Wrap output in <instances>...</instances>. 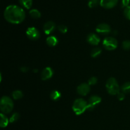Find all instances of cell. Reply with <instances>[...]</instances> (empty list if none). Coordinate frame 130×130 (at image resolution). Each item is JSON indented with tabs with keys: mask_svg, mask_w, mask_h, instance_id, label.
<instances>
[{
	"mask_svg": "<svg viewBox=\"0 0 130 130\" xmlns=\"http://www.w3.org/2000/svg\"><path fill=\"white\" fill-rule=\"evenodd\" d=\"M4 17L6 21L11 24H19L22 22L25 18L24 10L17 5H9L4 11Z\"/></svg>",
	"mask_w": 130,
	"mask_h": 130,
	"instance_id": "1",
	"label": "cell"
},
{
	"mask_svg": "<svg viewBox=\"0 0 130 130\" xmlns=\"http://www.w3.org/2000/svg\"><path fill=\"white\" fill-rule=\"evenodd\" d=\"M72 110L76 115H81L88 110V102L83 99H76L72 105Z\"/></svg>",
	"mask_w": 130,
	"mask_h": 130,
	"instance_id": "2",
	"label": "cell"
},
{
	"mask_svg": "<svg viewBox=\"0 0 130 130\" xmlns=\"http://www.w3.org/2000/svg\"><path fill=\"white\" fill-rule=\"evenodd\" d=\"M13 109V102L12 100L8 96L1 97L0 101V109L3 114H9Z\"/></svg>",
	"mask_w": 130,
	"mask_h": 130,
	"instance_id": "3",
	"label": "cell"
},
{
	"mask_svg": "<svg viewBox=\"0 0 130 130\" xmlns=\"http://www.w3.org/2000/svg\"><path fill=\"white\" fill-rule=\"evenodd\" d=\"M106 89L110 95H118L120 92V88L116 79L114 77H110L106 83Z\"/></svg>",
	"mask_w": 130,
	"mask_h": 130,
	"instance_id": "4",
	"label": "cell"
},
{
	"mask_svg": "<svg viewBox=\"0 0 130 130\" xmlns=\"http://www.w3.org/2000/svg\"><path fill=\"white\" fill-rule=\"evenodd\" d=\"M103 46L107 50H114L118 47V41L113 37H107L103 41Z\"/></svg>",
	"mask_w": 130,
	"mask_h": 130,
	"instance_id": "5",
	"label": "cell"
},
{
	"mask_svg": "<svg viewBox=\"0 0 130 130\" xmlns=\"http://www.w3.org/2000/svg\"><path fill=\"white\" fill-rule=\"evenodd\" d=\"M26 35L29 39L32 41L37 40L40 37V33L36 28L34 27H29L26 30Z\"/></svg>",
	"mask_w": 130,
	"mask_h": 130,
	"instance_id": "6",
	"label": "cell"
},
{
	"mask_svg": "<svg viewBox=\"0 0 130 130\" xmlns=\"http://www.w3.org/2000/svg\"><path fill=\"white\" fill-rule=\"evenodd\" d=\"M102 101V99L99 96L96 95H93L89 99L88 102V110L91 111L94 109V108L99 105Z\"/></svg>",
	"mask_w": 130,
	"mask_h": 130,
	"instance_id": "7",
	"label": "cell"
},
{
	"mask_svg": "<svg viewBox=\"0 0 130 130\" xmlns=\"http://www.w3.org/2000/svg\"><path fill=\"white\" fill-rule=\"evenodd\" d=\"M96 30L98 33L103 34V35L109 34L111 32L110 27L108 24H105V23L99 24L97 25V27H96Z\"/></svg>",
	"mask_w": 130,
	"mask_h": 130,
	"instance_id": "8",
	"label": "cell"
},
{
	"mask_svg": "<svg viewBox=\"0 0 130 130\" xmlns=\"http://www.w3.org/2000/svg\"><path fill=\"white\" fill-rule=\"evenodd\" d=\"M90 86L88 83H82L77 88V92L79 95L86 96L90 93Z\"/></svg>",
	"mask_w": 130,
	"mask_h": 130,
	"instance_id": "9",
	"label": "cell"
},
{
	"mask_svg": "<svg viewBox=\"0 0 130 130\" xmlns=\"http://www.w3.org/2000/svg\"><path fill=\"white\" fill-rule=\"evenodd\" d=\"M53 71L52 70V69L51 67H47L46 68H44L41 72V78L43 81H46V80H48L49 79H50L53 76Z\"/></svg>",
	"mask_w": 130,
	"mask_h": 130,
	"instance_id": "10",
	"label": "cell"
},
{
	"mask_svg": "<svg viewBox=\"0 0 130 130\" xmlns=\"http://www.w3.org/2000/svg\"><path fill=\"white\" fill-rule=\"evenodd\" d=\"M56 25L52 21H48L44 24V26H43V30H44V32L47 35L52 34L54 30L55 29Z\"/></svg>",
	"mask_w": 130,
	"mask_h": 130,
	"instance_id": "11",
	"label": "cell"
},
{
	"mask_svg": "<svg viewBox=\"0 0 130 130\" xmlns=\"http://www.w3.org/2000/svg\"><path fill=\"white\" fill-rule=\"evenodd\" d=\"M87 41L92 45H98L100 42V38L96 34L91 33L87 36Z\"/></svg>",
	"mask_w": 130,
	"mask_h": 130,
	"instance_id": "12",
	"label": "cell"
},
{
	"mask_svg": "<svg viewBox=\"0 0 130 130\" xmlns=\"http://www.w3.org/2000/svg\"><path fill=\"white\" fill-rule=\"evenodd\" d=\"M118 0H101L100 5L104 8L110 9L116 6L118 4Z\"/></svg>",
	"mask_w": 130,
	"mask_h": 130,
	"instance_id": "13",
	"label": "cell"
},
{
	"mask_svg": "<svg viewBox=\"0 0 130 130\" xmlns=\"http://www.w3.org/2000/svg\"><path fill=\"white\" fill-rule=\"evenodd\" d=\"M58 43V40L56 37L53 36H51L47 38L46 39V43L49 46L53 47L55 46Z\"/></svg>",
	"mask_w": 130,
	"mask_h": 130,
	"instance_id": "14",
	"label": "cell"
},
{
	"mask_svg": "<svg viewBox=\"0 0 130 130\" xmlns=\"http://www.w3.org/2000/svg\"><path fill=\"white\" fill-rule=\"evenodd\" d=\"M0 116H1V121H0V126H1V128H5L8 126L9 123V120L7 118V117L4 114L1 113L0 114Z\"/></svg>",
	"mask_w": 130,
	"mask_h": 130,
	"instance_id": "15",
	"label": "cell"
},
{
	"mask_svg": "<svg viewBox=\"0 0 130 130\" xmlns=\"http://www.w3.org/2000/svg\"><path fill=\"white\" fill-rule=\"evenodd\" d=\"M19 3L24 8L29 9L32 5V0H19Z\"/></svg>",
	"mask_w": 130,
	"mask_h": 130,
	"instance_id": "16",
	"label": "cell"
},
{
	"mask_svg": "<svg viewBox=\"0 0 130 130\" xmlns=\"http://www.w3.org/2000/svg\"><path fill=\"white\" fill-rule=\"evenodd\" d=\"M29 14L33 19H38L41 17V13L37 9H32L29 11Z\"/></svg>",
	"mask_w": 130,
	"mask_h": 130,
	"instance_id": "17",
	"label": "cell"
},
{
	"mask_svg": "<svg viewBox=\"0 0 130 130\" xmlns=\"http://www.w3.org/2000/svg\"><path fill=\"white\" fill-rule=\"evenodd\" d=\"M23 93L20 90H15L12 93V97L14 100H19L23 97Z\"/></svg>",
	"mask_w": 130,
	"mask_h": 130,
	"instance_id": "18",
	"label": "cell"
},
{
	"mask_svg": "<svg viewBox=\"0 0 130 130\" xmlns=\"http://www.w3.org/2000/svg\"><path fill=\"white\" fill-rule=\"evenodd\" d=\"M121 90L124 93H130V81L124 83L121 86Z\"/></svg>",
	"mask_w": 130,
	"mask_h": 130,
	"instance_id": "19",
	"label": "cell"
},
{
	"mask_svg": "<svg viewBox=\"0 0 130 130\" xmlns=\"http://www.w3.org/2000/svg\"><path fill=\"white\" fill-rule=\"evenodd\" d=\"M61 97V93L57 90H54L50 93V98L53 100H57Z\"/></svg>",
	"mask_w": 130,
	"mask_h": 130,
	"instance_id": "20",
	"label": "cell"
},
{
	"mask_svg": "<svg viewBox=\"0 0 130 130\" xmlns=\"http://www.w3.org/2000/svg\"><path fill=\"white\" fill-rule=\"evenodd\" d=\"M102 53V50L100 48H95L92 50L91 52V56L93 58H96V57H99Z\"/></svg>",
	"mask_w": 130,
	"mask_h": 130,
	"instance_id": "21",
	"label": "cell"
},
{
	"mask_svg": "<svg viewBox=\"0 0 130 130\" xmlns=\"http://www.w3.org/2000/svg\"><path fill=\"white\" fill-rule=\"evenodd\" d=\"M101 0H88V6L90 8H95L100 5Z\"/></svg>",
	"mask_w": 130,
	"mask_h": 130,
	"instance_id": "22",
	"label": "cell"
},
{
	"mask_svg": "<svg viewBox=\"0 0 130 130\" xmlns=\"http://www.w3.org/2000/svg\"><path fill=\"white\" fill-rule=\"evenodd\" d=\"M20 118V115H19V113L15 112L11 115V116L10 117V118L9 119V122L11 123H13L15 122H17L19 119Z\"/></svg>",
	"mask_w": 130,
	"mask_h": 130,
	"instance_id": "23",
	"label": "cell"
},
{
	"mask_svg": "<svg viewBox=\"0 0 130 130\" xmlns=\"http://www.w3.org/2000/svg\"><path fill=\"white\" fill-rule=\"evenodd\" d=\"M122 46H123V49L125 50H130V41H124L123 42V44H122Z\"/></svg>",
	"mask_w": 130,
	"mask_h": 130,
	"instance_id": "24",
	"label": "cell"
},
{
	"mask_svg": "<svg viewBox=\"0 0 130 130\" xmlns=\"http://www.w3.org/2000/svg\"><path fill=\"white\" fill-rule=\"evenodd\" d=\"M124 15L127 19L130 20V6H128L124 8Z\"/></svg>",
	"mask_w": 130,
	"mask_h": 130,
	"instance_id": "25",
	"label": "cell"
},
{
	"mask_svg": "<svg viewBox=\"0 0 130 130\" xmlns=\"http://www.w3.org/2000/svg\"><path fill=\"white\" fill-rule=\"evenodd\" d=\"M67 27L65 25H60L58 26V30L62 34H65L67 32Z\"/></svg>",
	"mask_w": 130,
	"mask_h": 130,
	"instance_id": "26",
	"label": "cell"
},
{
	"mask_svg": "<svg viewBox=\"0 0 130 130\" xmlns=\"http://www.w3.org/2000/svg\"><path fill=\"white\" fill-rule=\"evenodd\" d=\"M97 83V78L95 76H93V77H91L88 80V85L90 86H91V85H95V84Z\"/></svg>",
	"mask_w": 130,
	"mask_h": 130,
	"instance_id": "27",
	"label": "cell"
},
{
	"mask_svg": "<svg viewBox=\"0 0 130 130\" xmlns=\"http://www.w3.org/2000/svg\"><path fill=\"white\" fill-rule=\"evenodd\" d=\"M117 97H118V100H119L120 101H123L124 99V98H125V93H123V91H120V92L117 95Z\"/></svg>",
	"mask_w": 130,
	"mask_h": 130,
	"instance_id": "28",
	"label": "cell"
},
{
	"mask_svg": "<svg viewBox=\"0 0 130 130\" xmlns=\"http://www.w3.org/2000/svg\"><path fill=\"white\" fill-rule=\"evenodd\" d=\"M28 71H29V69H28V67H25V66H24V67H20V71H21V72H27Z\"/></svg>",
	"mask_w": 130,
	"mask_h": 130,
	"instance_id": "29",
	"label": "cell"
},
{
	"mask_svg": "<svg viewBox=\"0 0 130 130\" xmlns=\"http://www.w3.org/2000/svg\"><path fill=\"white\" fill-rule=\"evenodd\" d=\"M34 72H38V69H34Z\"/></svg>",
	"mask_w": 130,
	"mask_h": 130,
	"instance_id": "30",
	"label": "cell"
}]
</instances>
